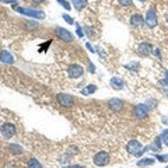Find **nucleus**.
<instances>
[{"label":"nucleus","mask_w":168,"mask_h":168,"mask_svg":"<svg viewBox=\"0 0 168 168\" xmlns=\"http://www.w3.org/2000/svg\"><path fill=\"white\" fill-rule=\"evenodd\" d=\"M126 149H128V151L130 153V154H134L136 157H139V155H142L143 153L146 151L147 147L146 149H142V144H140L137 140H130V142L128 143V147H126Z\"/></svg>","instance_id":"1"},{"label":"nucleus","mask_w":168,"mask_h":168,"mask_svg":"<svg viewBox=\"0 0 168 168\" xmlns=\"http://www.w3.org/2000/svg\"><path fill=\"white\" fill-rule=\"evenodd\" d=\"M14 10L18 11V13L25 14V16L34 17V18H44V17H45L44 11H41V10H32V8H23V7H18V6H14Z\"/></svg>","instance_id":"2"},{"label":"nucleus","mask_w":168,"mask_h":168,"mask_svg":"<svg viewBox=\"0 0 168 168\" xmlns=\"http://www.w3.org/2000/svg\"><path fill=\"white\" fill-rule=\"evenodd\" d=\"M109 163V154L107 151H100L94 155V164L98 167H105Z\"/></svg>","instance_id":"3"},{"label":"nucleus","mask_w":168,"mask_h":168,"mask_svg":"<svg viewBox=\"0 0 168 168\" xmlns=\"http://www.w3.org/2000/svg\"><path fill=\"white\" fill-rule=\"evenodd\" d=\"M56 100H58V102L60 104L62 107H65V108H70V107H73V104H74L73 97L69 95V94H63V92L56 95Z\"/></svg>","instance_id":"4"},{"label":"nucleus","mask_w":168,"mask_h":168,"mask_svg":"<svg viewBox=\"0 0 168 168\" xmlns=\"http://www.w3.org/2000/svg\"><path fill=\"white\" fill-rule=\"evenodd\" d=\"M144 24L150 28H154L157 25V14L153 8H150L149 11L146 13V20H144Z\"/></svg>","instance_id":"5"},{"label":"nucleus","mask_w":168,"mask_h":168,"mask_svg":"<svg viewBox=\"0 0 168 168\" xmlns=\"http://www.w3.org/2000/svg\"><path fill=\"white\" fill-rule=\"evenodd\" d=\"M0 132H2V134L6 139H10V137H13L16 134V126L11 123H4L0 128Z\"/></svg>","instance_id":"6"},{"label":"nucleus","mask_w":168,"mask_h":168,"mask_svg":"<svg viewBox=\"0 0 168 168\" xmlns=\"http://www.w3.org/2000/svg\"><path fill=\"white\" fill-rule=\"evenodd\" d=\"M67 71H69V76L73 77V79L81 77L83 73H84L83 67H81V66H79V65H70V66H69V69H67Z\"/></svg>","instance_id":"7"},{"label":"nucleus","mask_w":168,"mask_h":168,"mask_svg":"<svg viewBox=\"0 0 168 168\" xmlns=\"http://www.w3.org/2000/svg\"><path fill=\"white\" fill-rule=\"evenodd\" d=\"M147 113H149V108H147V105H136L134 107V116H136L137 119H144L147 116Z\"/></svg>","instance_id":"8"},{"label":"nucleus","mask_w":168,"mask_h":168,"mask_svg":"<svg viewBox=\"0 0 168 168\" xmlns=\"http://www.w3.org/2000/svg\"><path fill=\"white\" fill-rule=\"evenodd\" d=\"M56 35H58V37L60 38L62 41H65V42H71V41H73L71 34L67 31V29L62 28V27H58V28H56Z\"/></svg>","instance_id":"9"},{"label":"nucleus","mask_w":168,"mask_h":168,"mask_svg":"<svg viewBox=\"0 0 168 168\" xmlns=\"http://www.w3.org/2000/svg\"><path fill=\"white\" fill-rule=\"evenodd\" d=\"M108 105H109L111 109L113 111H122L123 109V101L119 100V98H112V100L108 101Z\"/></svg>","instance_id":"10"},{"label":"nucleus","mask_w":168,"mask_h":168,"mask_svg":"<svg viewBox=\"0 0 168 168\" xmlns=\"http://www.w3.org/2000/svg\"><path fill=\"white\" fill-rule=\"evenodd\" d=\"M0 62L7 63V65H13L14 58L11 56V53L8 50H2V53H0Z\"/></svg>","instance_id":"11"},{"label":"nucleus","mask_w":168,"mask_h":168,"mask_svg":"<svg viewBox=\"0 0 168 168\" xmlns=\"http://www.w3.org/2000/svg\"><path fill=\"white\" fill-rule=\"evenodd\" d=\"M130 23L133 27H143L144 25V18H143L140 14H134V16H132Z\"/></svg>","instance_id":"12"},{"label":"nucleus","mask_w":168,"mask_h":168,"mask_svg":"<svg viewBox=\"0 0 168 168\" xmlns=\"http://www.w3.org/2000/svg\"><path fill=\"white\" fill-rule=\"evenodd\" d=\"M150 50H151V45L149 44V42H142V44L139 45V53L140 55H150Z\"/></svg>","instance_id":"13"},{"label":"nucleus","mask_w":168,"mask_h":168,"mask_svg":"<svg viewBox=\"0 0 168 168\" xmlns=\"http://www.w3.org/2000/svg\"><path fill=\"white\" fill-rule=\"evenodd\" d=\"M111 86L115 90H122L125 84H123V80L118 79V77H112V79H111Z\"/></svg>","instance_id":"14"},{"label":"nucleus","mask_w":168,"mask_h":168,"mask_svg":"<svg viewBox=\"0 0 168 168\" xmlns=\"http://www.w3.org/2000/svg\"><path fill=\"white\" fill-rule=\"evenodd\" d=\"M73 6L77 10H83L87 6V0H73Z\"/></svg>","instance_id":"15"},{"label":"nucleus","mask_w":168,"mask_h":168,"mask_svg":"<svg viewBox=\"0 0 168 168\" xmlns=\"http://www.w3.org/2000/svg\"><path fill=\"white\" fill-rule=\"evenodd\" d=\"M151 164H154V160H153V158H143V160H140L139 163H137V165L146 167V165H151Z\"/></svg>","instance_id":"16"},{"label":"nucleus","mask_w":168,"mask_h":168,"mask_svg":"<svg viewBox=\"0 0 168 168\" xmlns=\"http://www.w3.org/2000/svg\"><path fill=\"white\" fill-rule=\"evenodd\" d=\"M28 168H42V165H41V163H38V160L31 158V160L28 161Z\"/></svg>","instance_id":"17"},{"label":"nucleus","mask_w":168,"mask_h":168,"mask_svg":"<svg viewBox=\"0 0 168 168\" xmlns=\"http://www.w3.org/2000/svg\"><path fill=\"white\" fill-rule=\"evenodd\" d=\"M95 90H97V87L95 86H88V87H86L84 90H81V94H84V95L92 94V92H95Z\"/></svg>","instance_id":"18"},{"label":"nucleus","mask_w":168,"mask_h":168,"mask_svg":"<svg viewBox=\"0 0 168 168\" xmlns=\"http://www.w3.org/2000/svg\"><path fill=\"white\" fill-rule=\"evenodd\" d=\"M161 140L164 142V144L168 146V130H163V133H161Z\"/></svg>","instance_id":"19"},{"label":"nucleus","mask_w":168,"mask_h":168,"mask_svg":"<svg viewBox=\"0 0 168 168\" xmlns=\"http://www.w3.org/2000/svg\"><path fill=\"white\" fill-rule=\"evenodd\" d=\"M10 149L13 150V153H16V154H20V153H23V149H21L20 146H17V144H11Z\"/></svg>","instance_id":"20"},{"label":"nucleus","mask_w":168,"mask_h":168,"mask_svg":"<svg viewBox=\"0 0 168 168\" xmlns=\"http://www.w3.org/2000/svg\"><path fill=\"white\" fill-rule=\"evenodd\" d=\"M56 2H58V3H60V4H62L65 8H67V10H70V4H69L67 2H65V0H56Z\"/></svg>","instance_id":"21"},{"label":"nucleus","mask_w":168,"mask_h":168,"mask_svg":"<svg viewBox=\"0 0 168 168\" xmlns=\"http://www.w3.org/2000/svg\"><path fill=\"white\" fill-rule=\"evenodd\" d=\"M118 2L122 6H132V0H118Z\"/></svg>","instance_id":"22"},{"label":"nucleus","mask_w":168,"mask_h":168,"mask_svg":"<svg viewBox=\"0 0 168 168\" xmlns=\"http://www.w3.org/2000/svg\"><path fill=\"white\" fill-rule=\"evenodd\" d=\"M62 17H63V18H65V21H67L69 24H73V23H74V21H73V18H71L70 16H67V14H63Z\"/></svg>","instance_id":"23"},{"label":"nucleus","mask_w":168,"mask_h":168,"mask_svg":"<svg viewBox=\"0 0 168 168\" xmlns=\"http://www.w3.org/2000/svg\"><path fill=\"white\" fill-rule=\"evenodd\" d=\"M157 160L163 161V163H165V161H168V155H157Z\"/></svg>","instance_id":"24"},{"label":"nucleus","mask_w":168,"mask_h":168,"mask_svg":"<svg viewBox=\"0 0 168 168\" xmlns=\"http://www.w3.org/2000/svg\"><path fill=\"white\" fill-rule=\"evenodd\" d=\"M2 3H13L17 6V0H2Z\"/></svg>","instance_id":"25"},{"label":"nucleus","mask_w":168,"mask_h":168,"mask_svg":"<svg viewBox=\"0 0 168 168\" xmlns=\"http://www.w3.org/2000/svg\"><path fill=\"white\" fill-rule=\"evenodd\" d=\"M77 34H79V37H83V29H81V27H79V25H77Z\"/></svg>","instance_id":"26"},{"label":"nucleus","mask_w":168,"mask_h":168,"mask_svg":"<svg viewBox=\"0 0 168 168\" xmlns=\"http://www.w3.org/2000/svg\"><path fill=\"white\" fill-rule=\"evenodd\" d=\"M65 168H84L83 165H70V167H65Z\"/></svg>","instance_id":"27"},{"label":"nucleus","mask_w":168,"mask_h":168,"mask_svg":"<svg viewBox=\"0 0 168 168\" xmlns=\"http://www.w3.org/2000/svg\"><path fill=\"white\" fill-rule=\"evenodd\" d=\"M154 53H155V56H158V58H160V52H158V49H155Z\"/></svg>","instance_id":"28"},{"label":"nucleus","mask_w":168,"mask_h":168,"mask_svg":"<svg viewBox=\"0 0 168 168\" xmlns=\"http://www.w3.org/2000/svg\"><path fill=\"white\" fill-rule=\"evenodd\" d=\"M34 3H42V2H45V0H32Z\"/></svg>","instance_id":"29"},{"label":"nucleus","mask_w":168,"mask_h":168,"mask_svg":"<svg viewBox=\"0 0 168 168\" xmlns=\"http://www.w3.org/2000/svg\"><path fill=\"white\" fill-rule=\"evenodd\" d=\"M139 2H144V0H139Z\"/></svg>","instance_id":"30"}]
</instances>
